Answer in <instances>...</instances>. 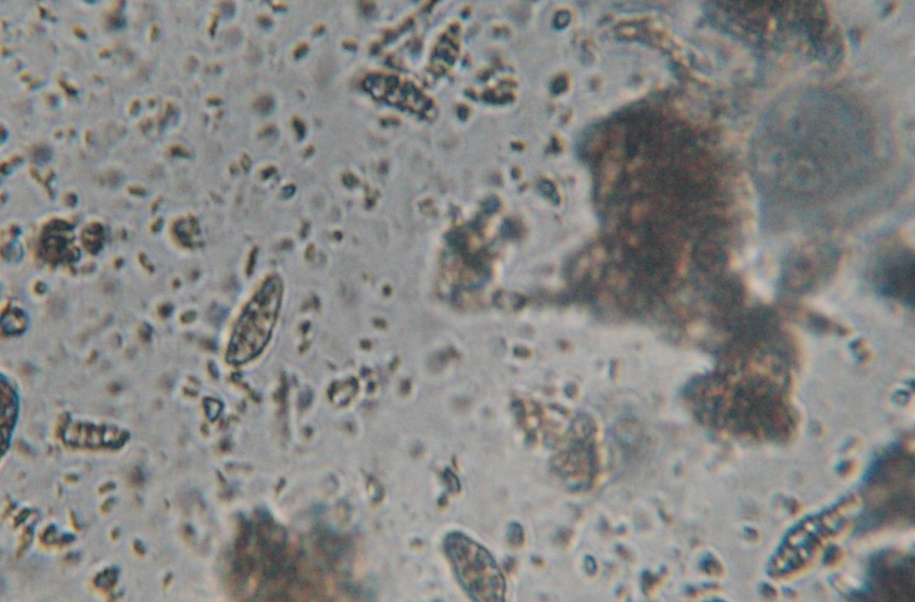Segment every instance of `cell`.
<instances>
[{
	"label": "cell",
	"instance_id": "cell-1",
	"mask_svg": "<svg viewBox=\"0 0 915 602\" xmlns=\"http://www.w3.org/2000/svg\"><path fill=\"white\" fill-rule=\"evenodd\" d=\"M282 283L269 278L241 314L233 330L227 359L241 364L257 355L268 342L282 300Z\"/></svg>",
	"mask_w": 915,
	"mask_h": 602
},
{
	"label": "cell",
	"instance_id": "cell-2",
	"mask_svg": "<svg viewBox=\"0 0 915 602\" xmlns=\"http://www.w3.org/2000/svg\"><path fill=\"white\" fill-rule=\"evenodd\" d=\"M444 548L458 581L472 599L504 600V577L488 550L460 532L449 533Z\"/></svg>",
	"mask_w": 915,
	"mask_h": 602
}]
</instances>
